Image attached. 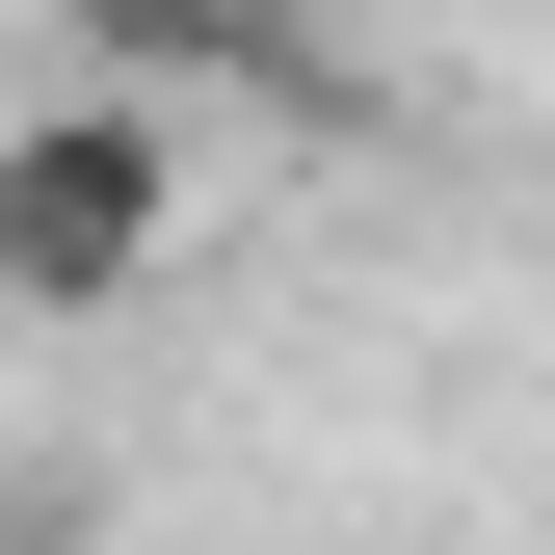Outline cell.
<instances>
[{
	"label": "cell",
	"instance_id": "6da1fadb",
	"mask_svg": "<svg viewBox=\"0 0 555 555\" xmlns=\"http://www.w3.org/2000/svg\"><path fill=\"white\" fill-rule=\"evenodd\" d=\"M159 238H185V132H159V80H80V106L0 132V292H27V318H106Z\"/></svg>",
	"mask_w": 555,
	"mask_h": 555
},
{
	"label": "cell",
	"instance_id": "7a4b0ae2",
	"mask_svg": "<svg viewBox=\"0 0 555 555\" xmlns=\"http://www.w3.org/2000/svg\"><path fill=\"white\" fill-rule=\"evenodd\" d=\"M53 27H80V80H318V0H53Z\"/></svg>",
	"mask_w": 555,
	"mask_h": 555
}]
</instances>
